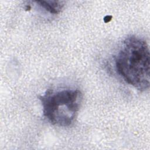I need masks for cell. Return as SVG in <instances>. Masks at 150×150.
I'll list each match as a JSON object with an SVG mask.
<instances>
[{
  "mask_svg": "<svg viewBox=\"0 0 150 150\" xmlns=\"http://www.w3.org/2000/svg\"><path fill=\"white\" fill-rule=\"evenodd\" d=\"M114 60L117 72L126 83L140 91L149 88L150 54L145 40L134 35L128 36Z\"/></svg>",
  "mask_w": 150,
  "mask_h": 150,
  "instance_id": "1",
  "label": "cell"
},
{
  "mask_svg": "<svg viewBox=\"0 0 150 150\" xmlns=\"http://www.w3.org/2000/svg\"><path fill=\"white\" fill-rule=\"evenodd\" d=\"M82 94L77 89L48 90L39 97L43 116L52 125H71L75 121L82 101Z\"/></svg>",
  "mask_w": 150,
  "mask_h": 150,
  "instance_id": "2",
  "label": "cell"
},
{
  "mask_svg": "<svg viewBox=\"0 0 150 150\" xmlns=\"http://www.w3.org/2000/svg\"><path fill=\"white\" fill-rule=\"evenodd\" d=\"M36 2L42 8L51 13L57 14L60 12L64 5L60 1H39Z\"/></svg>",
  "mask_w": 150,
  "mask_h": 150,
  "instance_id": "3",
  "label": "cell"
}]
</instances>
